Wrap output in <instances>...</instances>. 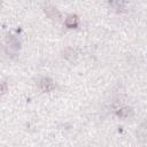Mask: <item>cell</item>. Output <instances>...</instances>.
Masks as SVG:
<instances>
[{
	"instance_id": "277c9868",
	"label": "cell",
	"mask_w": 147,
	"mask_h": 147,
	"mask_svg": "<svg viewBox=\"0 0 147 147\" xmlns=\"http://www.w3.org/2000/svg\"><path fill=\"white\" fill-rule=\"evenodd\" d=\"M116 115L121 118H127L132 115V108L130 107H123V108H119L117 111H116Z\"/></svg>"
},
{
	"instance_id": "7a4b0ae2",
	"label": "cell",
	"mask_w": 147,
	"mask_h": 147,
	"mask_svg": "<svg viewBox=\"0 0 147 147\" xmlns=\"http://www.w3.org/2000/svg\"><path fill=\"white\" fill-rule=\"evenodd\" d=\"M44 10L49 18H52V20H59L60 18V11L56 9V7L47 3L44 6Z\"/></svg>"
},
{
	"instance_id": "3957f363",
	"label": "cell",
	"mask_w": 147,
	"mask_h": 147,
	"mask_svg": "<svg viewBox=\"0 0 147 147\" xmlns=\"http://www.w3.org/2000/svg\"><path fill=\"white\" fill-rule=\"evenodd\" d=\"M64 23H65L67 28H69V29L77 28V25H78V16L74 15V14L72 15H68L65 21H64Z\"/></svg>"
},
{
	"instance_id": "8992f818",
	"label": "cell",
	"mask_w": 147,
	"mask_h": 147,
	"mask_svg": "<svg viewBox=\"0 0 147 147\" xmlns=\"http://www.w3.org/2000/svg\"><path fill=\"white\" fill-rule=\"evenodd\" d=\"M7 90H8L7 83H6V82H0V95L5 94V93L7 92Z\"/></svg>"
},
{
	"instance_id": "5b68a950",
	"label": "cell",
	"mask_w": 147,
	"mask_h": 147,
	"mask_svg": "<svg viewBox=\"0 0 147 147\" xmlns=\"http://www.w3.org/2000/svg\"><path fill=\"white\" fill-rule=\"evenodd\" d=\"M76 56H77V53L72 47H67L63 51V57H65L68 60H74V59H76Z\"/></svg>"
},
{
	"instance_id": "52a82bcc",
	"label": "cell",
	"mask_w": 147,
	"mask_h": 147,
	"mask_svg": "<svg viewBox=\"0 0 147 147\" xmlns=\"http://www.w3.org/2000/svg\"><path fill=\"white\" fill-rule=\"evenodd\" d=\"M111 6H114L115 7V9H122V7L125 5L124 2H122V1H115V2H111L110 3Z\"/></svg>"
},
{
	"instance_id": "6da1fadb",
	"label": "cell",
	"mask_w": 147,
	"mask_h": 147,
	"mask_svg": "<svg viewBox=\"0 0 147 147\" xmlns=\"http://www.w3.org/2000/svg\"><path fill=\"white\" fill-rule=\"evenodd\" d=\"M38 87L41 92H45V93H48V92H52L54 88H55V84L54 82L48 78V77H42L39 79L38 82Z\"/></svg>"
}]
</instances>
